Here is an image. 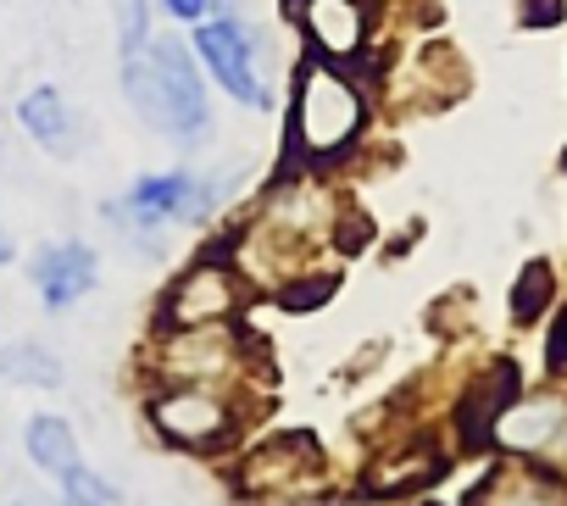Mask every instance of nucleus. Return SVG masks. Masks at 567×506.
Returning <instances> with one entry per match:
<instances>
[{
	"label": "nucleus",
	"instance_id": "12",
	"mask_svg": "<svg viewBox=\"0 0 567 506\" xmlns=\"http://www.w3.org/2000/svg\"><path fill=\"white\" fill-rule=\"evenodd\" d=\"M18 128L34 151H45L56 162H73L84 151V117L68 101V90H56V84H34L18 95Z\"/></svg>",
	"mask_w": 567,
	"mask_h": 506
},
{
	"label": "nucleus",
	"instance_id": "17",
	"mask_svg": "<svg viewBox=\"0 0 567 506\" xmlns=\"http://www.w3.org/2000/svg\"><path fill=\"white\" fill-rule=\"evenodd\" d=\"M550 301H556V268H550L545 257L523 262V273H517V285H512V301H506L512 323H517V329H534V323L550 312Z\"/></svg>",
	"mask_w": 567,
	"mask_h": 506
},
{
	"label": "nucleus",
	"instance_id": "19",
	"mask_svg": "<svg viewBox=\"0 0 567 506\" xmlns=\"http://www.w3.org/2000/svg\"><path fill=\"white\" fill-rule=\"evenodd\" d=\"M334 290H340V273H334V268H312V273H301V279L284 285V290L272 296V307H284V312H318V307L334 301Z\"/></svg>",
	"mask_w": 567,
	"mask_h": 506
},
{
	"label": "nucleus",
	"instance_id": "9",
	"mask_svg": "<svg viewBox=\"0 0 567 506\" xmlns=\"http://www.w3.org/2000/svg\"><path fill=\"white\" fill-rule=\"evenodd\" d=\"M290 23L307 56L362 68L379 56V0H290Z\"/></svg>",
	"mask_w": 567,
	"mask_h": 506
},
{
	"label": "nucleus",
	"instance_id": "5",
	"mask_svg": "<svg viewBox=\"0 0 567 506\" xmlns=\"http://www.w3.org/2000/svg\"><path fill=\"white\" fill-rule=\"evenodd\" d=\"M184 40H189L206 84L223 90L234 106H245V112L272 106V40H267V29L239 18L234 0H217L212 18L195 23Z\"/></svg>",
	"mask_w": 567,
	"mask_h": 506
},
{
	"label": "nucleus",
	"instance_id": "14",
	"mask_svg": "<svg viewBox=\"0 0 567 506\" xmlns=\"http://www.w3.org/2000/svg\"><path fill=\"white\" fill-rule=\"evenodd\" d=\"M523 384H517V368L512 362H495V368H484L473 384H467V395L456 401V428H462V445H489V423L501 417V406L517 395Z\"/></svg>",
	"mask_w": 567,
	"mask_h": 506
},
{
	"label": "nucleus",
	"instance_id": "8",
	"mask_svg": "<svg viewBox=\"0 0 567 506\" xmlns=\"http://www.w3.org/2000/svg\"><path fill=\"white\" fill-rule=\"evenodd\" d=\"M489 451L567 478V384L517 390L489 423Z\"/></svg>",
	"mask_w": 567,
	"mask_h": 506
},
{
	"label": "nucleus",
	"instance_id": "4",
	"mask_svg": "<svg viewBox=\"0 0 567 506\" xmlns=\"http://www.w3.org/2000/svg\"><path fill=\"white\" fill-rule=\"evenodd\" d=\"M261 395L212 390V384H151L145 390V423L167 451L184 456H223L245 440Z\"/></svg>",
	"mask_w": 567,
	"mask_h": 506
},
{
	"label": "nucleus",
	"instance_id": "18",
	"mask_svg": "<svg viewBox=\"0 0 567 506\" xmlns=\"http://www.w3.org/2000/svg\"><path fill=\"white\" fill-rule=\"evenodd\" d=\"M112 12V40H117V62L140 56L156 40V0H106Z\"/></svg>",
	"mask_w": 567,
	"mask_h": 506
},
{
	"label": "nucleus",
	"instance_id": "22",
	"mask_svg": "<svg viewBox=\"0 0 567 506\" xmlns=\"http://www.w3.org/2000/svg\"><path fill=\"white\" fill-rule=\"evenodd\" d=\"M561 0H523V7H517V23L523 29H556L561 23Z\"/></svg>",
	"mask_w": 567,
	"mask_h": 506
},
{
	"label": "nucleus",
	"instance_id": "23",
	"mask_svg": "<svg viewBox=\"0 0 567 506\" xmlns=\"http://www.w3.org/2000/svg\"><path fill=\"white\" fill-rule=\"evenodd\" d=\"M550 368L567 373V312H561V323H556V334H550Z\"/></svg>",
	"mask_w": 567,
	"mask_h": 506
},
{
	"label": "nucleus",
	"instance_id": "11",
	"mask_svg": "<svg viewBox=\"0 0 567 506\" xmlns=\"http://www.w3.org/2000/svg\"><path fill=\"white\" fill-rule=\"evenodd\" d=\"M29 279L45 312H73L101 279V250L90 239H51L29 257Z\"/></svg>",
	"mask_w": 567,
	"mask_h": 506
},
{
	"label": "nucleus",
	"instance_id": "16",
	"mask_svg": "<svg viewBox=\"0 0 567 506\" xmlns=\"http://www.w3.org/2000/svg\"><path fill=\"white\" fill-rule=\"evenodd\" d=\"M0 384H23V390H62L68 362L45 340H7L0 345Z\"/></svg>",
	"mask_w": 567,
	"mask_h": 506
},
{
	"label": "nucleus",
	"instance_id": "26",
	"mask_svg": "<svg viewBox=\"0 0 567 506\" xmlns=\"http://www.w3.org/2000/svg\"><path fill=\"white\" fill-rule=\"evenodd\" d=\"M561 173H567V145H561Z\"/></svg>",
	"mask_w": 567,
	"mask_h": 506
},
{
	"label": "nucleus",
	"instance_id": "3",
	"mask_svg": "<svg viewBox=\"0 0 567 506\" xmlns=\"http://www.w3.org/2000/svg\"><path fill=\"white\" fill-rule=\"evenodd\" d=\"M267 351L261 340L239 323H206V329H167L151 334L145 345V379L151 384H212V390H239L261 395L267 390Z\"/></svg>",
	"mask_w": 567,
	"mask_h": 506
},
{
	"label": "nucleus",
	"instance_id": "7",
	"mask_svg": "<svg viewBox=\"0 0 567 506\" xmlns=\"http://www.w3.org/2000/svg\"><path fill=\"white\" fill-rule=\"evenodd\" d=\"M323 473H329V462H323V445L312 428H278L234 462L228 484L239 500H296L301 506V500H312Z\"/></svg>",
	"mask_w": 567,
	"mask_h": 506
},
{
	"label": "nucleus",
	"instance_id": "2",
	"mask_svg": "<svg viewBox=\"0 0 567 506\" xmlns=\"http://www.w3.org/2000/svg\"><path fill=\"white\" fill-rule=\"evenodd\" d=\"M117 90H123L128 112L140 117V128L178 151H200L217 134L212 84H206L189 40H178V34H156L140 56H123Z\"/></svg>",
	"mask_w": 567,
	"mask_h": 506
},
{
	"label": "nucleus",
	"instance_id": "1",
	"mask_svg": "<svg viewBox=\"0 0 567 506\" xmlns=\"http://www.w3.org/2000/svg\"><path fill=\"white\" fill-rule=\"evenodd\" d=\"M379 134V95L357 68L301 56L290 73V101H284V140H278V173H329L340 178L351 162L368 156Z\"/></svg>",
	"mask_w": 567,
	"mask_h": 506
},
{
	"label": "nucleus",
	"instance_id": "20",
	"mask_svg": "<svg viewBox=\"0 0 567 506\" xmlns=\"http://www.w3.org/2000/svg\"><path fill=\"white\" fill-rule=\"evenodd\" d=\"M62 484V506H123V489L106 478V473H95V467H73V473H62L56 478Z\"/></svg>",
	"mask_w": 567,
	"mask_h": 506
},
{
	"label": "nucleus",
	"instance_id": "21",
	"mask_svg": "<svg viewBox=\"0 0 567 506\" xmlns=\"http://www.w3.org/2000/svg\"><path fill=\"white\" fill-rule=\"evenodd\" d=\"M212 7H217V0H156V12H162V18H173L178 29L206 23V18H212Z\"/></svg>",
	"mask_w": 567,
	"mask_h": 506
},
{
	"label": "nucleus",
	"instance_id": "6",
	"mask_svg": "<svg viewBox=\"0 0 567 506\" xmlns=\"http://www.w3.org/2000/svg\"><path fill=\"white\" fill-rule=\"evenodd\" d=\"M245 307H250V285L228 262V250L212 239L206 250H195V257L178 268V279L162 290V301L151 312V334L206 329V323H239Z\"/></svg>",
	"mask_w": 567,
	"mask_h": 506
},
{
	"label": "nucleus",
	"instance_id": "13",
	"mask_svg": "<svg viewBox=\"0 0 567 506\" xmlns=\"http://www.w3.org/2000/svg\"><path fill=\"white\" fill-rule=\"evenodd\" d=\"M440 473H445V451L429 445V440H406V445L379 451V456L362 467L357 495H362V500H406V495L429 489Z\"/></svg>",
	"mask_w": 567,
	"mask_h": 506
},
{
	"label": "nucleus",
	"instance_id": "15",
	"mask_svg": "<svg viewBox=\"0 0 567 506\" xmlns=\"http://www.w3.org/2000/svg\"><path fill=\"white\" fill-rule=\"evenodd\" d=\"M23 451H29V462H34L45 478H62V473H73V467L84 462L73 423L56 417V412H34V417L23 423Z\"/></svg>",
	"mask_w": 567,
	"mask_h": 506
},
{
	"label": "nucleus",
	"instance_id": "25",
	"mask_svg": "<svg viewBox=\"0 0 567 506\" xmlns=\"http://www.w3.org/2000/svg\"><path fill=\"white\" fill-rule=\"evenodd\" d=\"M12 506H40V500H29V495H23V500H12Z\"/></svg>",
	"mask_w": 567,
	"mask_h": 506
},
{
	"label": "nucleus",
	"instance_id": "24",
	"mask_svg": "<svg viewBox=\"0 0 567 506\" xmlns=\"http://www.w3.org/2000/svg\"><path fill=\"white\" fill-rule=\"evenodd\" d=\"M12 262H18V239L0 228V268H12Z\"/></svg>",
	"mask_w": 567,
	"mask_h": 506
},
{
	"label": "nucleus",
	"instance_id": "10",
	"mask_svg": "<svg viewBox=\"0 0 567 506\" xmlns=\"http://www.w3.org/2000/svg\"><path fill=\"white\" fill-rule=\"evenodd\" d=\"M390 79V73H384ZM379 79V90H384ZM395 95H379V106H406V112H445L467 95V62L445 45V40H423L406 62H395Z\"/></svg>",
	"mask_w": 567,
	"mask_h": 506
}]
</instances>
